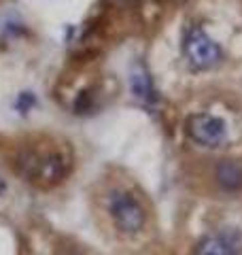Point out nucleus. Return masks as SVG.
Returning a JSON list of instances; mask_svg holds the SVG:
<instances>
[{"instance_id":"obj_1","label":"nucleus","mask_w":242,"mask_h":255,"mask_svg":"<svg viewBox=\"0 0 242 255\" xmlns=\"http://www.w3.org/2000/svg\"><path fill=\"white\" fill-rule=\"evenodd\" d=\"M68 157L55 149H23L17 155V172L40 187L60 183L68 172Z\"/></svg>"},{"instance_id":"obj_2","label":"nucleus","mask_w":242,"mask_h":255,"mask_svg":"<svg viewBox=\"0 0 242 255\" xmlns=\"http://www.w3.org/2000/svg\"><path fill=\"white\" fill-rule=\"evenodd\" d=\"M109 213L117 230H121L123 234H138L144 228V221H147V213H144L142 204L130 191L121 189L113 191L109 196Z\"/></svg>"},{"instance_id":"obj_3","label":"nucleus","mask_w":242,"mask_h":255,"mask_svg":"<svg viewBox=\"0 0 242 255\" xmlns=\"http://www.w3.org/2000/svg\"><path fill=\"white\" fill-rule=\"evenodd\" d=\"M185 55L196 68H211L221 60V49L204 30L193 26L185 36Z\"/></svg>"},{"instance_id":"obj_4","label":"nucleus","mask_w":242,"mask_h":255,"mask_svg":"<svg viewBox=\"0 0 242 255\" xmlns=\"http://www.w3.org/2000/svg\"><path fill=\"white\" fill-rule=\"evenodd\" d=\"M187 130H189V136L204 147H219L225 140V134H228L223 119L217 115H208V113L189 117Z\"/></svg>"},{"instance_id":"obj_5","label":"nucleus","mask_w":242,"mask_h":255,"mask_svg":"<svg viewBox=\"0 0 242 255\" xmlns=\"http://www.w3.org/2000/svg\"><path fill=\"white\" fill-rule=\"evenodd\" d=\"M217 181L225 191H238L242 187V164L236 159H225L217 166Z\"/></svg>"},{"instance_id":"obj_6","label":"nucleus","mask_w":242,"mask_h":255,"mask_svg":"<svg viewBox=\"0 0 242 255\" xmlns=\"http://www.w3.org/2000/svg\"><path fill=\"white\" fill-rule=\"evenodd\" d=\"M132 90L142 100H153V98H155V96H153L151 77H149L147 68H144L140 62L134 64V68H132Z\"/></svg>"},{"instance_id":"obj_7","label":"nucleus","mask_w":242,"mask_h":255,"mask_svg":"<svg viewBox=\"0 0 242 255\" xmlns=\"http://www.w3.org/2000/svg\"><path fill=\"white\" fill-rule=\"evenodd\" d=\"M196 255H236V251H234L232 245H228L223 238L208 236L198 245Z\"/></svg>"}]
</instances>
